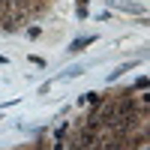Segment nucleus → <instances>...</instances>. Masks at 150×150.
Listing matches in <instances>:
<instances>
[{"mask_svg": "<svg viewBox=\"0 0 150 150\" xmlns=\"http://www.w3.org/2000/svg\"><path fill=\"white\" fill-rule=\"evenodd\" d=\"M0 24H3V30H6V33H12V30H18L21 24H24V15L9 9V12H3V21H0Z\"/></svg>", "mask_w": 150, "mask_h": 150, "instance_id": "nucleus-1", "label": "nucleus"}, {"mask_svg": "<svg viewBox=\"0 0 150 150\" xmlns=\"http://www.w3.org/2000/svg\"><path fill=\"white\" fill-rule=\"evenodd\" d=\"M90 42H96V36H84V39H75L69 51H81V48H84V45H90Z\"/></svg>", "mask_w": 150, "mask_h": 150, "instance_id": "nucleus-2", "label": "nucleus"}, {"mask_svg": "<svg viewBox=\"0 0 150 150\" xmlns=\"http://www.w3.org/2000/svg\"><path fill=\"white\" fill-rule=\"evenodd\" d=\"M0 63H6V57H0Z\"/></svg>", "mask_w": 150, "mask_h": 150, "instance_id": "nucleus-3", "label": "nucleus"}]
</instances>
